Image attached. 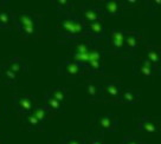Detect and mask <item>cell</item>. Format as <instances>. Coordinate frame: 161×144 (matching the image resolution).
Returning <instances> with one entry per match:
<instances>
[{"label":"cell","mask_w":161,"mask_h":144,"mask_svg":"<svg viewBox=\"0 0 161 144\" xmlns=\"http://www.w3.org/2000/svg\"><path fill=\"white\" fill-rule=\"evenodd\" d=\"M3 119H4V116H1V115H0V125L3 124Z\"/></svg>","instance_id":"35"},{"label":"cell","mask_w":161,"mask_h":144,"mask_svg":"<svg viewBox=\"0 0 161 144\" xmlns=\"http://www.w3.org/2000/svg\"><path fill=\"white\" fill-rule=\"evenodd\" d=\"M145 59L151 63L156 70V67L161 64V49L155 45H148L145 52Z\"/></svg>","instance_id":"18"},{"label":"cell","mask_w":161,"mask_h":144,"mask_svg":"<svg viewBox=\"0 0 161 144\" xmlns=\"http://www.w3.org/2000/svg\"><path fill=\"white\" fill-rule=\"evenodd\" d=\"M46 93H49L51 97H53L56 100H58L59 103H62L63 105H65L69 100H70V93H69V91L65 89V88H55V89L50 90V91H47Z\"/></svg>","instance_id":"19"},{"label":"cell","mask_w":161,"mask_h":144,"mask_svg":"<svg viewBox=\"0 0 161 144\" xmlns=\"http://www.w3.org/2000/svg\"><path fill=\"white\" fill-rule=\"evenodd\" d=\"M40 19L42 17L33 12H19V13L13 12V25L15 30L27 26L40 25Z\"/></svg>","instance_id":"9"},{"label":"cell","mask_w":161,"mask_h":144,"mask_svg":"<svg viewBox=\"0 0 161 144\" xmlns=\"http://www.w3.org/2000/svg\"><path fill=\"white\" fill-rule=\"evenodd\" d=\"M97 6L100 7L102 13L104 17H117L123 13V5L122 1L119 0H106V1H100Z\"/></svg>","instance_id":"12"},{"label":"cell","mask_w":161,"mask_h":144,"mask_svg":"<svg viewBox=\"0 0 161 144\" xmlns=\"http://www.w3.org/2000/svg\"><path fill=\"white\" fill-rule=\"evenodd\" d=\"M56 33L65 41H74L88 37L86 24L80 18V15L74 12L59 14L55 27Z\"/></svg>","instance_id":"1"},{"label":"cell","mask_w":161,"mask_h":144,"mask_svg":"<svg viewBox=\"0 0 161 144\" xmlns=\"http://www.w3.org/2000/svg\"><path fill=\"white\" fill-rule=\"evenodd\" d=\"M12 102L15 111L23 116L31 114L38 105V100L33 94H14Z\"/></svg>","instance_id":"6"},{"label":"cell","mask_w":161,"mask_h":144,"mask_svg":"<svg viewBox=\"0 0 161 144\" xmlns=\"http://www.w3.org/2000/svg\"><path fill=\"white\" fill-rule=\"evenodd\" d=\"M107 55V49L103 45L96 43L90 53L89 63L86 66L88 76H94L104 72V57Z\"/></svg>","instance_id":"4"},{"label":"cell","mask_w":161,"mask_h":144,"mask_svg":"<svg viewBox=\"0 0 161 144\" xmlns=\"http://www.w3.org/2000/svg\"><path fill=\"white\" fill-rule=\"evenodd\" d=\"M125 38H126V31L113 29L110 33L107 35V52L111 55L121 56L127 59Z\"/></svg>","instance_id":"2"},{"label":"cell","mask_w":161,"mask_h":144,"mask_svg":"<svg viewBox=\"0 0 161 144\" xmlns=\"http://www.w3.org/2000/svg\"><path fill=\"white\" fill-rule=\"evenodd\" d=\"M136 128L141 134L145 135H158L161 131V122L159 118L143 116L136 122Z\"/></svg>","instance_id":"10"},{"label":"cell","mask_w":161,"mask_h":144,"mask_svg":"<svg viewBox=\"0 0 161 144\" xmlns=\"http://www.w3.org/2000/svg\"><path fill=\"white\" fill-rule=\"evenodd\" d=\"M80 18L84 20L86 24H90L94 21H103L106 17L97 5L86 4L80 7Z\"/></svg>","instance_id":"11"},{"label":"cell","mask_w":161,"mask_h":144,"mask_svg":"<svg viewBox=\"0 0 161 144\" xmlns=\"http://www.w3.org/2000/svg\"><path fill=\"white\" fill-rule=\"evenodd\" d=\"M91 125L100 134H113L117 131L120 122L114 114H98L92 118Z\"/></svg>","instance_id":"3"},{"label":"cell","mask_w":161,"mask_h":144,"mask_svg":"<svg viewBox=\"0 0 161 144\" xmlns=\"http://www.w3.org/2000/svg\"><path fill=\"white\" fill-rule=\"evenodd\" d=\"M7 3H8L7 0H0V8H1V7H4V6L7 5Z\"/></svg>","instance_id":"33"},{"label":"cell","mask_w":161,"mask_h":144,"mask_svg":"<svg viewBox=\"0 0 161 144\" xmlns=\"http://www.w3.org/2000/svg\"><path fill=\"white\" fill-rule=\"evenodd\" d=\"M32 114L35 115L36 117L38 118V120H39L42 124H44L45 125V123L50 119L51 117V115H52V112H51L50 110L46 108L45 105L43 104V105H37L36 106V109L32 111Z\"/></svg>","instance_id":"22"},{"label":"cell","mask_w":161,"mask_h":144,"mask_svg":"<svg viewBox=\"0 0 161 144\" xmlns=\"http://www.w3.org/2000/svg\"><path fill=\"white\" fill-rule=\"evenodd\" d=\"M5 114H6V106L0 103V115L1 116H5Z\"/></svg>","instance_id":"32"},{"label":"cell","mask_w":161,"mask_h":144,"mask_svg":"<svg viewBox=\"0 0 161 144\" xmlns=\"http://www.w3.org/2000/svg\"><path fill=\"white\" fill-rule=\"evenodd\" d=\"M0 144H6L5 141H4V139H0Z\"/></svg>","instance_id":"36"},{"label":"cell","mask_w":161,"mask_h":144,"mask_svg":"<svg viewBox=\"0 0 161 144\" xmlns=\"http://www.w3.org/2000/svg\"><path fill=\"white\" fill-rule=\"evenodd\" d=\"M24 123L27 125L29 130L31 131H43L44 130V124H42L32 112L24 116Z\"/></svg>","instance_id":"23"},{"label":"cell","mask_w":161,"mask_h":144,"mask_svg":"<svg viewBox=\"0 0 161 144\" xmlns=\"http://www.w3.org/2000/svg\"><path fill=\"white\" fill-rule=\"evenodd\" d=\"M59 144H88L86 135H70L60 139Z\"/></svg>","instance_id":"26"},{"label":"cell","mask_w":161,"mask_h":144,"mask_svg":"<svg viewBox=\"0 0 161 144\" xmlns=\"http://www.w3.org/2000/svg\"><path fill=\"white\" fill-rule=\"evenodd\" d=\"M0 29L7 31L14 29L12 11H0Z\"/></svg>","instance_id":"21"},{"label":"cell","mask_w":161,"mask_h":144,"mask_svg":"<svg viewBox=\"0 0 161 144\" xmlns=\"http://www.w3.org/2000/svg\"><path fill=\"white\" fill-rule=\"evenodd\" d=\"M86 139H88V144H106L102 137H100L98 135H89L86 136Z\"/></svg>","instance_id":"30"},{"label":"cell","mask_w":161,"mask_h":144,"mask_svg":"<svg viewBox=\"0 0 161 144\" xmlns=\"http://www.w3.org/2000/svg\"><path fill=\"white\" fill-rule=\"evenodd\" d=\"M141 99V92L136 89H131V88H128V89H123L122 90V93H121L120 97V102L119 103H122V104H127V105H133L139 103Z\"/></svg>","instance_id":"17"},{"label":"cell","mask_w":161,"mask_h":144,"mask_svg":"<svg viewBox=\"0 0 161 144\" xmlns=\"http://www.w3.org/2000/svg\"><path fill=\"white\" fill-rule=\"evenodd\" d=\"M122 85L117 80H107L102 83V100L104 102H113V103H119L120 97L122 93Z\"/></svg>","instance_id":"7"},{"label":"cell","mask_w":161,"mask_h":144,"mask_svg":"<svg viewBox=\"0 0 161 144\" xmlns=\"http://www.w3.org/2000/svg\"><path fill=\"white\" fill-rule=\"evenodd\" d=\"M156 73H158V75H161V64L156 67Z\"/></svg>","instance_id":"34"},{"label":"cell","mask_w":161,"mask_h":144,"mask_svg":"<svg viewBox=\"0 0 161 144\" xmlns=\"http://www.w3.org/2000/svg\"><path fill=\"white\" fill-rule=\"evenodd\" d=\"M52 5L56 7L59 14H65V13H71L74 10V4L71 1L66 0H52Z\"/></svg>","instance_id":"24"},{"label":"cell","mask_w":161,"mask_h":144,"mask_svg":"<svg viewBox=\"0 0 161 144\" xmlns=\"http://www.w3.org/2000/svg\"><path fill=\"white\" fill-rule=\"evenodd\" d=\"M20 35L24 38H36L39 35L40 32V25H35V26H27V27H23L17 30Z\"/></svg>","instance_id":"27"},{"label":"cell","mask_w":161,"mask_h":144,"mask_svg":"<svg viewBox=\"0 0 161 144\" xmlns=\"http://www.w3.org/2000/svg\"><path fill=\"white\" fill-rule=\"evenodd\" d=\"M57 72L59 76L68 77V78H76V77H82L86 75L88 76L86 67H83L82 65L69 58H62Z\"/></svg>","instance_id":"5"},{"label":"cell","mask_w":161,"mask_h":144,"mask_svg":"<svg viewBox=\"0 0 161 144\" xmlns=\"http://www.w3.org/2000/svg\"><path fill=\"white\" fill-rule=\"evenodd\" d=\"M0 77H1L3 83L6 85H13L18 82V75H15L14 72H12L8 69H5L3 66L0 70Z\"/></svg>","instance_id":"25"},{"label":"cell","mask_w":161,"mask_h":144,"mask_svg":"<svg viewBox=\"0 0 161 144\" xmlns=\"http://www.w3.org/2000/svg\"><path fill=\"white\" fill-rule=\"evenodd\" d=\"M3 67H5V69H8L10 71L12 72H14L15 75H21V73H25L27 72V64H26L24 60L19 58V57H14V58H12L10 59L8 61H6L4 64H1Z\"/></svg>","instance_id":"16"},{"label":"cell","mask_w":161,"mask_h":144,"mask_svg":"<svg viewBox=\"0 0 161 144\" xmlns=\"http://www.w3.org/2000/svg\"><path fill=\"white\" fill-rule=\"evenodd\" d=\"M145 6H146L147 14L155 15L159 11H161V0H154V1L147 0L145 1Z\"/></svg>","instance_id":"28"},{"label":"cell","mask_w":161,"mask_h":144,"mask_svg":"<svg viewBox=\"0 0 161 144\" xmlns=\"http://www.w3.org/2000/svg\"><path fill=\"white\" fill-rule=\"evenodd\" d=\"M44 105H45L47 109L50 110L52 114H60V112H63L64 111V108H65V105H63L62 103H59L58 100H56L53 97H51L49 93H45L44 94Z\"/></svg>","instance_id":"20"},{"label":"cell","mask_w":161,"mask_h":144,"mask_svg":"<svg viewBox=\"0 0 161 144\" xmlns=\"http://www.w3.org/2000/svg\"><path fill=\"white\" fill-rule=\"evenodd\" d=\"M120 144H147V143L143 142L139 136L129 134V135H126V136L123 137V139L121 141Z\"/></svg>","instance_id":"29"},{"label":"cell","mask_w":161,"mask_h":144,"mask_svg":"<svg viewBox=\"0 0 161 144\" xmlns=\"http://www.w3.org/2000/svg\"><path fill=\"white\" fill-rule=\"evenodd\" d=\"M84 91L86 94V102H101L102 100V83L97 80H86L84 83Z\"/></svg>","instance_id":"13"},{"label":"cell","mask_w":161,"mask_h":144,"mask_svg":"<svg viewBox=\"0 0 161 144\" xmlns=\"http://www.w3.org/2000/svg\"><path fill=\"white\" fill-rule=\"evenodd\" d=\"M125 44H126V56L127 59L134 58L137 51L142 45V35L139 31H126V38H125Z\"/></svg>","instance_id":"8"},{"label":"cell","mask_w":161,"mask_h":144,"mask_svg":"<svg viewBox=\"0 0 161 144\" xmlns=\"http://www.w3.org/2000/svg\"><path fill=\"white\" fill-rule=\"evenodd\" d=\"M139 4V1H136V0H127V1H122V5H123V8L125 10H130L133 7H135L136 5Z\"/></svg>","instance_id":"31"},{"label":"cell","mask_w":161,"mask_h":144,"mask_svg":"<svg viewBox=\"0 0 161 144\" xmlns=\"http://www.w3.org/2000/svg\"><path fill=\"white\" fill-rule=\"evenodd\" d=\"M133 72H134V75L140 76V77L146 78V79L152 78V77H154L156 75L155 67L151 63H148L145 58L140 60H136L134 66H133Z\"/></svg>","instance_id":"14"},{"label":"cell","mask_w":161,"mask_h":144,"mask_svg":"<svg viewBox=\"0 0 161 144\" xmlns=\"http://www.w3.org/2000/svg\"><path fill=\"white\" fill-rule=\"evenodd\" d=\"M86 35L89 38L100 41L107 39V30L103 21H94L90 24H86Z\"/></svg>","instance_id":"15"}]
</instances>
